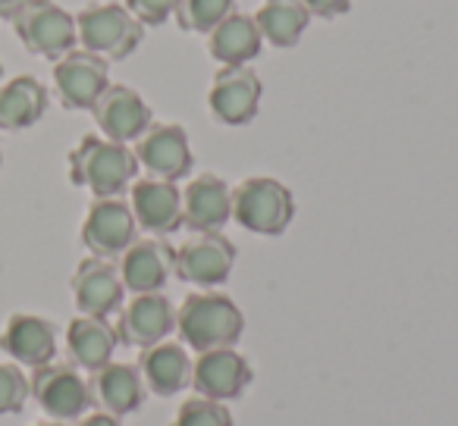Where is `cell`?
<instances>
[{
  "label": "cell",
  "instance_id": "obj_1",
  "mask_svg": "<svg viewBox=\"0 0 458 426\" xmlns=\"http://www.w3.org/2000/svg\"><path fill=\"white\" fill-rule=\"evenodd\" d=\"M139 160L129 145L104 135H85L70 151V182L95 197H120L135 182Z\"/></svg>",
  "mask_w": 458,
  "mask_h": 426
},
{
  "label": "cell",
  "instance_id": "obj_2",
  "mask_svg": "<svg viewBox=\"0 0 458 426\" xmlns=\"http://www.w3.org/2000/svg\"><path fill=\"white\" fill-rule=\"evenodd\" d=\"M176 332L182 345L201 351L233 348L245 332V313L229 295L220 292H195L179 305Z\"/></svg>",
  "mask_w": 458,
  "mask_h": 426
},
{
  "label": "cell",
  "instance_id": "obj_3",
  "mask_svg": "<svg viewBox=\"0 0 458 426\" xmlns=\"http://www.w3.org/2000/svg\"><path fill=\"white\" fill-rule=\"evenodd\" d=\"M76 35L82 51L98 54L107 63H120L141 45L145 26L123 4L91 0L76 13Z\"/></svg>",
  "mask_w": 458,
  "mask_h": 426
},
{
  "label": "cell",
  "instance_id": "obj_4",
  "mask_svg": "<svg viewBox=\"0 0 458 426\" xmlns=\"http://www.w3.org/2000/svg\"><path fill=\"white\" fill-rule=\"evenodd\" d=\"M295 217V197L280 179L249 176L233 188V220L255 236H283Z\"/></svg>",
  "mask_w": 458,
  "mask_h": 426
},
{
  "label": "cell",
  "instance_id": "obj_5",
  "mask_svg": "<svg viewBox=\"0 0 458 426\" xmlns=\"http://www.w3.org/2000/svg\"><path fill=\"white\" fill-rule=\"evenodd\" d=\"M10 22L20 45L35 57H47L57 63L64 54L79 47L76 16L60 7L57 0H26Z\"/></svg>",
  "mask_w": 458,
  "mask_h": 426
},
{
  "label": "cell",
  "instance_id": "obj_6",
  "mask_svg": "<svg viewBox=\"0 0 458 426\" xmlns=\"http://www.w3.org/2000/svg\"><path fill=\"white\" fill-rule=\"evenodd\" d=\"M264 85L251 66H220L210 79L208 110L220 126H249L261 107Z\"/></svg>",
  "mask_w": 458,
  "mask_h": 426
},
{
  "label": "cell",
  "instance_id": "obj_7",
  "mask_svg": "<svg viewBox=\"0 0 458 426\" xmlns=\"http://www.w3.org/2000/svg\"><path fill=\"white\" fill-rule=\"evenodd\" d=\"M29 386H32L35 405L51 420H60V423L85 417V411L91 407L89 380L72 363H45V367H38L32 373Z\"/></svg>",
  "mask_w": 458,
  "mask_h": 426
},
{
  "label": "cell",
  "instance_id": "obj_8",
  "mask_svg": "<svg viewBox=\"0 0 458 426\" xmlns=\"http://www.w3.org/2000/svg\"><path fill=\"white\" fill-rule=\"evenodd\" d=\"M82 245L91 257L116 261L129 245L139 238V223L132 217V207L123 197H95L82 220Z\"/></svg>",
  "mask_w": 458,
  "mask_h": 426
},
{
  "label": "cell",
  "instance_id": "obj_9",
  "mask_svg": "<svg viewBox=\"0 0 458 426\" xmlns=\"http://www.w3.org/2000/svg\"><path fill=\"white\" fill-rule=\"evenodd\" d=\"M236 267V245L223 232H195L182 248H176V270L182 282L198 288L223 286Z\"/></svg>",
  "mask_w": 458,
  "mask_h": 426
},
{
  "label": "cell",
  "instance_id": "obj_10",
  "mask_svg": "<svg viewBox=\"0 0 458 426\" xmlns=\"http://www.w3.org/2000/svg\"><path fill=\"white\" fill-rule=\"evenodd\" d=\"M54 95L66 110H91L110 85V63L82 47L54 63Z\"/></svg>",
  "mask_w": 458,
  "mask_h": 426
},
{
  "label": "cell",
  "instance_id": "obj_11",
  "mask_svg": "<svg viewBox=\"0 0 458 426\" xmlns=\"http://www.w3.org/2000/svg\"><path fill=\"white\" fill-rule=\"evenodd\" d=\"M135 160L139 166L154 179H166V182H179L191 172V145L189 135L176 122H151L139 141H135Z\"/></svg>",
  "mask_w": 458,
  "mask_h": 426
},
{
  "label": "cell",
  "instance_id": "obj_12",
  "mask_svg": "<svg viewBox=\"0 0 458 426\" xmlns=\"http://www.w3.org/2000/svg\"><path fill=\"white\" fill-rule=\"evenodd\" d=\"M116 261H120L116 270H120V280L126 286V292L148 295V292H160L170 282L173 270H176V248L166 238L148 236V238H135Z\"/></svg>",
  "mask_w": 458,
  "mask_h": 426
},
{
  "label": "cell",
  "instance_id": "obj_13",
  "mask_svg": "<svg viewBox=\"0 0 458 426\" xmlns=\"http://www.w3.org/2000/svg\"><path fill=\"white\" fill-rule=\"evenodd\" d=\"M129 207L139 223V230L151 232L157 238L173 236L182 230V191L176 182L166 179H139L129 185Z\"/></svg>",
  "mask_w": 458,
  "mask_h": 426
},
{
  "label": "cell",
  "instance_id": "obj_14",
  "mask_svg": "<svg viewBox=\"0 0 458 426\" xmlns=\"http://www.w3.org/2000/svg\"><path fill=\"white\" fill-rule=\"evenodd\" d=\"M173 330H176V307L160 292L132 295V301L120 307V320H116L120 345L151 348L157 342H166Z\"/></svg>",
  "mask_w": 458,
  "mask_h": 426
},
{
  "label": "cell",
  "instance_id": "obj_15",
  "mask_svg": "<svg viewBox=\"0 0 458 426\" xmlns=\"http://www.w3.org/2000/svg\"><path fill=\"white\" fill-rule=\"evenodd\" d=\"M91 116H95L104 138L120 141V145L139 141L145 135V129L154 122L148 101L129 85H107L104 95L95 101V107H91Z\"/></svg>",
  "mask_w": 458,
  "mask_h": 426
},
{
  "label": "cell",
  "instance_id": "obj_16",
  "mask_svg": "<svg viewBox=\"0 0 458 426\" xmlns=\"http://www.w3.org/2000/svg\"><path fill=\"white\" fill-rule=\"evenodd\" d=\"M70 288L79 313H85V317L107 320L110 313L120 311L123 298H126L120 270H116L114 261H104V257H85L72 273Z\"/></svg>",
  "mask_w": 458,
  "mask_h": 426
},
{
  "label": "cell",
  "instance_id": "obj_17",
  "mask_svg": "<svg viewBox=\"0 0 458 426\" xmlns=\"http://www.w3.org/2000/svg\"><path fill=\"white\" fill-rule=\"evenodd\" d=\"M251 380H255V370L236 348L201 351L191 363V388L214 401L239 398L251 386Z\"/></svg>",
  "mask_w": 458,
  "mask_h": 426
},
{
  "label": "cell",
  "instance_id": "obj_18",
  "mask_svg": "<svg viewBox=\"0 0 458 426\" xmlns=\"http://www.w3.org/2000/svg\"><path fill=\"white\" fill-rule=\"evenodd\" d=\"M0 351L20 367H45L57 355V326L38 313H13L0 330Z\"/></svg>",
  "mask_w": 458,
  "mask_h": 426
},
{
  "label": "cell",
  "instance_id": "obj_19",
  "mask_svg": "<svg viewBox=\"0 0 458 426\" xmlns=\"http://www.w3.org/2000/svg\"><path fill=\"white\" fill-rule=\"evenodd\" d=\"M233 220V188L214 172L195 176L182 191V226L191 232H220Z\"/></svg>",
  "mask_w": 458,
  "mask_h": 426
},
{
  "label": "cell",
  "instance_id": "obj_20",
  "mask_svg": "<svg viewBox=\"0 0 458 426\" xmlns=\"http://www.w3.org/2000/svg\"><path fill=\"white\" fill-rule=\"evenodd\" d=\"M91 388V405L104 413L114 417H129L145 405L148 386L141 380V370L132 363H104L101 370H95L89 380Z\"/></svg>",
  "mask_w": 458,
  "mask_h": 426
},
{
  "label": "cell",
  "instance_id": "obj_21",
  "mask_svg": "<svg viewBox=\"0 0 458 426\" xmlns=\"http://www.w3.org/2000/svg\"><path fill=\"white\" fill-rule=\"evenodd\" d=\"M116 348H120V336H116V326H110V320L79 313L66 326V351H70L72 367L95 373L114 361Z\"/></svg>",
  "mask_w": 458,
  "mask_h": 426
},
{
  "label": "cell",
  "instance_id": "obj_22",
  "mask_svg": "<svg viewBox=\"0 0 458 426\" xmlns=\"http://www.w3.org/2000/svg\"><path fill=\"white\" fill-rule=\"evenodd\" d=\"M139 370L148 392L160 395V398H170L185 386H191V361L182 345L176 342H157L151 348H141Z\"/></svg>",
  "mask_w": 458,
  "mask_h": 426
},
{
  "label": "cell",
  "instance_id": "obj_23",
  "mask_svg": "<svg viewBox=\"0 0 458 426\" xmlns=\"http://www.w3.org/2000/svg\"><path fill=\"white\" fill-rule=\"evenodd\" d=\"M261 29L255 16L229 13L214 32L208 35V54L220 66H249L255 57H261Z\"/></svg>",
  "mask_w": 458,
  "mask_h": 426
},
{
  "label": "cell",
  "instance_id": "obj_24",
  "mask_svg": "<svg viewBox=\"0 0 458 426\" xmlns=\"http://www.w3.org/2000/svg\"><path fill=\"white\" fill-rule=\"evenodd\" d=\"M47 113V88L35 76H16L0 85V129L22 132Z\"/></svg>",
  "mask_w": 458,
  "mask_h": 426
},
{
  "label": "cell",
  "instance_id": "obj_25",
  "mask_svg": "<svg viewBox=\"0 0 458 426\" xmlns=\"http://www.w3.org/2000/svg\"><path fill=\"white\" fill-rule=\"evenodd\" d=\"M261 38L274 47H295L305 35L311 13L301 0H264L255 13Z\"/></svg>",
  "mask_w": 458,
  "mask_h": 426
},
{
  "label": "cell",
  "instance_id": "obj_26",
  "mask_svg": "<svg viewBox=\"0 0 458 426\" xmlns=\"http://www.w3.org/2000/svg\"><path fill=\"white\" fill-rule=\"evenodd\" d=\"M229 13H236V0H179L173 16L185 32L210 35Z\"/></svg>",
  "mask_w": 458,
  "mask_h": 426
},
{
  "label": "cell",
  "instance_id": "obj_27",
  "mask_svg": "<svg viewBox=\"0 0 458 426\" xmlns=\"http://www.w3.org/2000/svg\"><path fill=\"white\" fill-rule=\"evenodd\" d=\"M170 426H233V413H229V407L223 401L195 395V398H189L179 407L176 420Z\"/></svg>",
  "mask_w": 458,
  "mask_h": 426
},
{
  "label": "cell",
  "instance_id": "obj_28",
  "mask_svg": "<svg viewBox=\"0 0 458 426\" xmlns=\"http://www.w3.org/2000/svg\"><path fill=\"white\" fill-rule=\"evenodd\" d=\"M29 398H32V386L20 363H0V417L20 413Z\"/></svg>",
  "mask_w": 458,
  "mask_h": 426
},
{
  "label": "cell",
  "instance_id": "obj_29",
  "mask_svg": "<svg viewBox=\"0 0 458 426\" xmlns=\"http://www.w3.org/2000/svg\"><path fill=\"white\" fill-rule=\"evenodd\" d=\"M179 0H123V7L135 16L145 29H157L176 13Z\"/></svg>",
  "mask_w": 458,
  "mask_h": 426
},
{
  "label": "cell",
  "instance_id": "obj_30",
  "mask_svg": "<svg viewBox=\"0 0 458 426\" xmlns=\"http://www.w3.org/2000/svg\"><path fill=\"white\" fill-rule=\"evenodd\" d=\"M305 10L318 20H336V16L349 13L352 0H301Z\"/></svg>",
  "mask_w": 458,
  "mask_h": 426
},
{
  "label": "cell",
  "instance_id": "obj_31",
  "mask_svg": "<svg viewBox=\"0 0 458 426\" xmlns=\"http://www.w3.org/2000/svg\"><path fill=\"white\" fill-rule=\"evenodd\" d=\"M79 426H123V423H120V417H114V413L95 411V413H89V417H79Z\"/></svg>",
  "mask_w": 458,
  "mask_h": 426
},
{
  "label": "cell",
  "instance_id": "obj_32",
  "mask_svg": "<svg viewBox=\"0 0 458 426\" xmlns=\"http://www.w3.org/2000/svg\"><path fill=\"white\" fill-rule=\"evenodd\" d=\"M22 4H26V0H0V20H13Z\"/></svg>",
  "mask_w": 458,
  "mask_h": 426
},
{
  "label": "cell",
  "instance_id": "obj_33",
  "mask_svg": "<svg viewBox=\"0 0 458 426\" xmlns=\"http://www.w3.org/2000/svg\"><path fill=\"white\" fill-rule=\"evenodd\" d=\"M35 426H66V423H60V420H47V423H35Z\"/></svg>",
  "mask_w": 458,
  "mask_h": 426
},
{
  "label": "cell",
  "instance_id": "obj_34",
  "mask_svg": "<svg viewBox=\"0 0 458 426\" xmlns=\"http://www.w3.org/2000/svg\"><path fill=\"white\" fill-rule=\"evenodd\" d=\"M0 76H4V63H0Z\"/></svg>",
  "mask_w": 458,
  "mask_h": 426
},
{
  "label": "cell",
  "instance_id": "obj_35",
  "mask_svg": "<svg viewBox=\"0 0 458 426\" xmlns=\"http://www.w3.org/2000/svg\"><path fill=\"white\" fill-rule=\"evenodd\" d=\"M0 160H4V151H0Z\"/></svg>",
  "mask_w": 458,
  "mask_h": 426
}]
</instances>
